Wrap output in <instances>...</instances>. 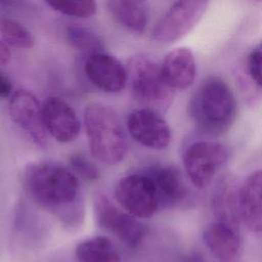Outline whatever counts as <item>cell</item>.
Masks as SVG:
<instances>
[{"label":"cell","instance_id":"cell-21","mask_svg":"<svg viewBox=\"0 0 262 262\" xmlns=\"http://www.w3.org/2000/svg\"><path fill=\"white\" fill-rule=\"evenodd\" d=\"M0 34L2 40L15 48H31L34 38L30 31L16 20L10 18L0 19Z\"/></svg>","mask_w":262,"mask_h":262},{"label":"cell","instance_id":"cell-19","mask_svg":"<svg viewBox=\"0 0 262 262\" xmlns=\"http://www.w3.org/2000/svg\"><path fill=\"white\" fill-rule=\"evenodd\" d=\"M79 262H122L114 244L105 236H94L81 242L75 250Z\"/></svg>","mask_w":262,"mask_h":262},{"label":"cell","instance_id":"cell-23","mask_svg":"<svg viewBox=\"0 0 262 262\" xmlns=\"http://www.w3.org/2000/svg\"><path fill=\"white\" fill-rule=\"evenodd\" d=\"M72 172L87 181H95L100 177L99 170L94 163L85 158L83 155H74L70 159Z\"/></svg>","mask_w":262,"mask_h":262},{"label":"cell","instance_id":"cell-5","mask_svg":"<svg viewBox=\"0 0 262 262\" xmlns=\"http://www.w3.org/2000/svg\"><path fill=\"white\" fill-rule=\"evenodd\" d=\"M115 199L135 218H149L160 208L155 185L145 172L122 177L115 186Z\"/></svg>","mask_w":262,"mask_h":262},{"label":"cell","instance_id":"cell-15","mask_svg":"<svg viewBox=\"0 0 262 262\" xmlns=\"http://www.w3.org/2000/svg\"><path fill=\"white\" fill-rule=\"evenodd\" d=\"M238 206L242 223L255 233H262V170L253 172L239 187Z\"/></svg>","mask_w":262,"mask_h":262},{"label":"cell","instance_id":"cell-20","mask_svg":"<svg viewBox=\"0 0 262 262\" xmlns=\"http://www.w3.org/2000/svg\"><path fill=\"white\" fill-rule=\"evenodd\" d=\"M67 39L72 47L91 55L102 52V39L93 30L80 25H71L67 28Z\"/></svg>","mask_w":262,"mask_h":262},{"label":"cell","instance_id":"cell-24","mask_svg":"<svg viewBox=\"0 0 262 262\" xmlns=\"http://www.w3.org/2000/svg\"><path fill=\"white\" fill-rule=\"evenodd\" d=\"M247 64L252 80L262 87V42L252 49L248 56Z\"/></svg>","mask_w":262,"mask_h":262},{"label":"cell","instance_id":"cell-6","mask_svg":"<svg viewBox=\"0 0 262 262\" xmlns=\"http://www.w3.org/2000/svg\"><path fill=\"white\" fill-rule=\"evenodd\" d=\"M227 149L215 141L190 143L183 154V165L193 186L204 188L211 183L217 172L226 163Z\"/></svg>","mask_w":262,"mask_h":262},{"label":"cell","instance_id":"cell-13","mask_svg":"<svg viewBox=\"0 0 262 262\" xmlns=\"http://www.w3.org/2000/svg\"><path fill=\"white\" fill-rule=\"evenodd\" d=\"M145 173L151 179L160 208H174L188 198V187L180 171L173 166H156Z\"/></svg>","mask_w":262,"mask_h":262},{"label":"cell","instance_id":"cell-8","mask_svg":"<svg viewBox=\"0 0 262 262\" xmlns=\"http://www.w3.org/2000/svg\"><path fill=\"white\" fill-rule=\"evenodd\" d=\"M97 224L113 232L126 245L135 248L144 238L146 227L137 218L119 209L106 194L97 192L93 201Z\"/></svg>","mask_w":262,"mask_h":262},{"label":"cell","instance_id":"cell-10","mask_svg":"<svg viewBox=\"0 0 262 262\" xmlns=\"http://www.w3.org/2000/svg\"><path fill=\"white\" fill-rule=\"evenodd\" d=\"M127 128L131 137L142 146L151 149H164L171 141V130L162 116L147 108L130 113Z\"/></svg>","mask_w":262,"mask_h":262},{"label":"cell","instance_id":"cell-18","mask_svg":"<svg viewBox=\"0 0 262 262\" xmlns=\"http://www.w3.org/2000/svg\"><path fill=\"white\" fill-rule=\"evenodd\" d=\"M112 17L127 31L140 35L148 23V5L139 0H112L106 2Z\"/></svg>","mask_w":262,"mask_h":262},{"label":"cell","instance_id":"cell-17","mask_svg":"<svg viewBox=\"0 0 262 262\" xmlns=\"http://www.w3.org/2000/svg\"><path fill=\"white\" fill-rule=\"evenodd\" d=\"M161 71L173 90L188 88L194 81L196 66L190 49L178 47L169 51L161 62Z\"/></svg>","mask_w":262,"mask_h":262},{"label":"cell","instance_id":"cell-4","mask_svg":"<svg viewBox=\"0 0 262 262\" xmlns=\"http://www.w3.org/2000/svg\"><path fill=\"white\" fill-rule=\"evenodd\" d=\"M128 79L134 98L159 114L165 113L172 104L175 90L165 81L161 63L148 55H136L128 62Z\"/></svg>","mask_w":262,"mask_h":262},{"label":"cell","instance_id":"cell-9","mask_svg":"<svg viewBox=\"0 0 262 262\" xmlns=\"http://www.w3.org/2000/svg\"><path fill=\"white\" fill-rule=\"evenodd\" d=\"M8 111L12 121L35 145L42 148L47 146L48 134L43 124L42 105L32 92L25 89L13 92Z\"/></svg>","mask_w":262,"mask_h":262},{"label":"cell","instance_id":"cell-27","mask_svg":"<svg viewBox=\"0 0 262 262\" xmlns=\"http://www.w3.org/2000/svg\"><path fill=\"white\" fill-rule=\"evenodd\" d=\"M180 262H205V259H204V256L201 252H198V251H193V252H190L188 254H186Z\"/></svg>","mask_w":262,"mask_h":262},{"label":"cell","instance_id":"cell-12","mask_svg":"<svg viewBox=\"0 0 262 262\" xmlns=\"http://www.w3.org/2000/svg\"><path fill=\"white\" fill-rule=\"evenodd\" d=\"M42 117L47 134L60 143L73 141L80 132V121L75 111L58 97H50L43 103Z\"/></svg>","mask_w":262,"mask_h":262},{"label":"cell","instance_id":"cell-7","mask_svg":"<svg viewBox=\"0 0 262 262\" xmlns=\"http://www.w3.org/2000/svg\"><path fill=\"white\" fill-rule=\"evenodd\" d=\"M209 2L185 0L174 2L158 20L152 30V39L171 44L185 36L201 19Z\"/></svg>","mask_w":262,"mask_h":262},{"label":"cell","instance_id":"cell-2","mask_svg":"<svg viewBox=\"0 0 262 262\" xmlns=\"http://www.w3.org/2000/svg\"><path fill=\"white\" fill-rule=\"evenodd\" d=\"M188 114L200 132L218 136L234 122L236 100L223 79L209 77L193 92L188 103Z\"/></svg>","mask_w":262,"mask_h":262},{"label":"cell","instance_id":"cell-26","mask_svg":"<svg viewBox=\"0 0 262 262\" xmlns=\"http://www.w3.org/2000/svg\"><path fill=\"white\" fill-rule=\"evenodd\" d=\"M11 59V51L9 45L0 39V66H6Z\"/></svg>","mask_w":262,"mask_h":262},{"label":"cell","instance_id":"cell-14","mask_svg":"<svg viewBox=\"0 0 262 262\" xmlns=\"http://www.w3.org/2000/svg\"><path fill=\"white\" fill-rule=\"evenodd\" d=\"M203 238L209 251L220 262H234L241 255L243 239L238 228L215 220L206 226Z\"/></svg>","mask_w":262,"mask_h":262},{"label":"cell","instance_id":"cell-25","mask_svg":"<svg viewBox=\"0 0 262 262\" xmlns=\"http://www.w3.org/2000/svg\"><path fill=\"white\" fill-rule=\"evenodd\" d=\"M12 83L9 78L0 72V98L10 97L12 95Z\"/></svg>","mask_w":262,"mask_h":262},{"label":"cell","instance_id":"cell-11","mask_svg":"<svg viewBox=\"0 0 262 262\" xmlns=\"http://www.w3.org/2000/svg\"><path fill=\"white\" fill-rule=\"evenodd\" d=\"M84 70L90 82L103 92L119 93L128 81L126 68L115 56L104 52L88 55Z\"/></svg>","mask_w":262,"mask_h":262},{"label":"cell","instance_id":"cell-16","mask_svg":"<svg viewBox=\"0 0 262 262\" xmlns=\"http://www.w3.org/2000/svg\"><path fill=\"white\" fill-rule=\"evenodd\" d=\"M239 187L233 175H224L217 181L212 196L215 220L238 229L242 223L238 206Z\"/></svg>","mask_w":262,"mask_h":262},{"label":"cell","instance_id":"cell-3","mask_svg":"<svg viewBox=\"0 0 262 262\" xmlns=\"http://www.w3.org/2000/svg\"><path fill=\"white\" fill-rule=\"evenodd\" d=\"M84 124L94 159L106 165L123 161L128 149L127 137L114 108L97 102L88 104L84 110Z\"/></svg>","mask_w":262,"mask_h":262},{"label":"cell","instance_id":"cell-22","mask_svg":"<svg viewBox=\"0 0 262 262\" xmlns=\"http://www.w3.org/2000/svg\"><path fill=\"white\" fill-rule=\"evenodd\" d=\"M49 7L61 14L75 16L78 18H87L95 14L97 4L92 0H61V1H48L46 2Z\"/></svg>","mask_w":262,"mask_h":262},{"label":"cell","instance_id":"cell-1","mask_svg":"<svg viewBox=\"0 0 262 262\" xmlns=\"http://www.w3.org/2000/svg\"><path fill=\"white\" fill-rule=\"evenodd\" d=\"M28 196L68 225L78 223L84 213L78 177L69 168L51 162L28 165L23 174Z\"/></svg>","mask_w":262,"mask_h":262}]
</instances>
